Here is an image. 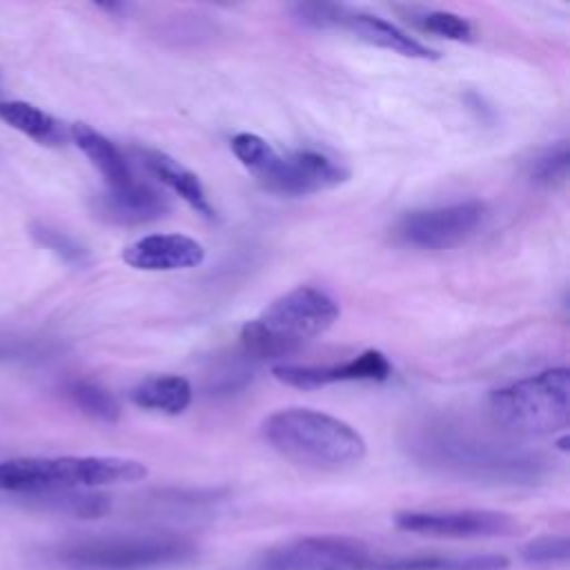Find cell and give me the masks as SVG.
Returning <instances> with one entry per match:
<instances>
[{"label":"cell","mask_w":570,"mask_h":570,"mask_svg":"<svg viewBox=\"0 0 570 570\" xmlns=\"http://www.w3.org/2000/svg\"><path fill=\"white\" fill-rule=\"evenodd\" d=\"M410 450L425 468L479 483L537 485L548 474V461L534 452L450 430L423 432Z\"/></svg>","instance_id":"obj_1"},{"label":"cell","mask_w":570,"mask_h":570,"mask_svg":"<svg viewBox=\"0 0 570 570\" xmlns=\"http://www.w3.org/2000/svg\"><path fill=\"white\" fill-rule=\"evenodd\" d=\"M263 436L283 456L316 470L356 465L367 452L363 436L350 423L309 407L269 414L263 423Z\"/></svg>","instance_id":"obj_2"},{"label":"cell","mask_w":570,"mask_h":570,"mask_svg":"<svg viewBox=\"0 0 570 570\" xmlns=\"http://www.w3.org/2000/svg\"><path fill=\"white\" fill-rule=\"evenodd\" d=\"M147 468L120 456H24L0 461V492L47 494L118 483H136Z\"/></svg>","instance_id":"obj_3"},{"label":"cell","mask_w":570,"mask_h":570,"mask_svg":"<svg viewBox=\"0 0 570 570\" xmlns=\"http://www.w3.org/2000/svg\"><path fill=\"white\" fill-rule=\"evenodd\" d=\"M338 303L323 289L301 285L278 296L240 330V345L249 356L269 358L294 352L303 341L332 327Z\"/></svg>","instance_id":"obj_4"},{"label":"cell","mask_w":570,"mask_h":570,"mask_svg":"<svg viewBox=\"0 0 570 570\" xmlns=\"http://www.w3.org/2000/svg\"><path fill=\"white\" fill-rule=\"evenodd\" d=\"M194 539L176 532H125L69 541L53 557L71 570H158L191 561Z\"/></svg>","instance_id":"obj_5"},{"label":"cell","mask_w":570,"mask_h":570,"mask_svg":"<svg viewBox=\"0 0 570 570\" xmlns=\"http://www.w3.org/2000/svg\"><path fill=\"white\" fill-rule=\"evenodd\" d=\"M232 151L245 169H249L267 189L289 196L316 194L347 180L350 171L334 158L316 149L276 151L256 134H236Z\"/></svg>","instance_id":"obj_6"},{"label":"cell","mask_w":570,"mask_h":570,"mask_svg":"<svg viewBox=\"0 0 570 570\" xmlns=\"http://www.w3.org/2000/svg\"><path fill=\"white\" fill-rule=\"evenodd\" d=\"M570 374L566 367H552L490 394L494 421L517 434H552L568 425Z\"/></svg>","instance_id":"obj_7"},{"label":"cell","mask_w":570,"mask_h":570,"mask_svg":"<svg viewBox=\"0 0 570 570\" xmlns=\"http://www.w3.org/2000/svg\"><path fill=\"white\" fill-rule=\"evenodd\" d=\"M292 13L298 22H303L307 27L343 29L374 47L394 51L405 58H419V60H436L439 58V53L434 49L419 42L416 38H412L396 24H392L379 16L345 7V4L298 2V4H292Z\"/></svg>","instance_id":"obj_8"},{"label":"cell","mask_w":570,"mask_h":570,"mask_svg":"<svg viewBox=\"0 0 570 570\" xmlns=\"http://www.w3.org/2000/svg\"><path fill=\"white\" fill-rule=\"evenodd\" d=\"M370 559L372 552L361 539L309 534L265 550L249 570H365Z\"/></svg>","instance_id":"obj_9"},{"label":"cell","mask_w":570,"mask_h":570,"mask_svg":"<svg viewBox=\"0 0 570 570\" xmlns=\"http://www.w3.org/2000/svg\"><path fill=\"white\" fill-rule=\"evenodd\" d=\"M485 205L463 200L454 205L419 209L405 214L396 225V236L412 247L448 249L463 243L483 223Z\"/></svg>","instance_id":"obj_10"},{"label":"cell","mask_w":570,"mask_h":570,"mask_svg":"<svg viewBox=\"0 0 570 570\" xmlns=\"http://www.w3.org/2000/svg\"><path fill=\"white\" fill-rule=\"evenodd\" d=\"M394 525L414 534L456 539L512 537L521 530L514 517L497 510H403L394 514Z\"/></svg>","instance_id":"obj_11"},{"label":"cell","mask_w":570,"mask_h":570,"mask_svg":"<svg viewBox=\"0 0 570 570\" xmlns=\"http://www.w3.org/2000/svg\"><path fill=\"white\" fill-rule=\"evenodd\" d=\"M272 374L292 387L316 390L341 381H385L392 374V365L379 350H367L345 363L336 365H292L281 363Z\"/></svg>","instance_id":"obj_12"},{"label":"cell","mask_w":570,"mask_h":570,"mask_svg":"<svg viewBox=\"0 0 570 570\" xmlns=\"http://www.w3.org/2000/svg\"><path fill=\"white\" fill-rule=\"evenodd\" d=\"M122 261L140 272H176L200 265L205 247L185 234H149L127 245Z\"/></svg>","instance_id":"obj_13"},{"label":"cell","mask_w":570,"mask_h":570,"mask_svg":"<svg viewBox=\"0 0 570 570\" xmlns=\"http://www.w3.org/2000/svg\"><path fill=\"white\" fill-rule=\"evenodd\" d=\"M94 212L111 225H145L165 218L171 212V203L158 189L134 180L125 187L98 194L94 198Z\"/></svg>","instance_id":"obj_14"},{"label":"cell","mask_w":570,"mask_h":570,"mask_svg":"<svg viewBox=\"0 0 570 570\" xmlns=\"http://www.w3.org/2000/svg\"><path fill=\"white\" fill-rule=\"evenodd\" d=\"M138 156L142 165L174 194H178L191 209H196L205 218H214V207L207 198V191L191 169L183 167L178 160L158 149H138Z\"/></svg>","instance_id":"obj_15"},{"label":"cell","mask_w":570,"mask_h":570,"mask_svg":"<svg viewBox=\"0 0 570 570\" xmlns=\"http://www.w3.org/2000/svg\"><path fill=\"white\" fill-rule=\"evenodd\" d=\"M69 136L76 142V147L91 160V165L102 174L109 189H118L134 183L129 163L125 160L122 151L98 129L89 127L87 122H73L69 127Z\"/></svg>","instance_id":"obj_16"},{"label":"cell","mask_w":570,"mask_h":570,"mask_svg":"<svg viewBox=\"0 0 570 570\" xmlns=\"http://www.w3.org/2000/svg\"><path fill=\"white\" fill-rule=\"evenodd\" d=\"M503 554H410L372 557L365 570H505Z\"/></svg>","instance_id":"obj_17"},{"label":"cell","mask_w":570,"mask_h":570,"mask_svg":"<svg viewBox=\"0 0 570 570\" xmlns=\"http://www.w3.org/2000/svg\"><path fill=\"white\" fill-rule=\"evenodd\" d=\"M0 120L38 145L60 147L67 140V131L58 118L24 100H0Z\"/></svg>","instance_id":"obj_18"},{"label":"cell","mask_w":570,"mask_h":570,"mask_svg":"<svg viewBox=\"0 0 570 570\" xmlns=\"http://www.w3.org/2000/svg\"><path fill=\"white\" fill-rule=\"evenodd\" d=\"M129 399L134 405L142 410H154L163 414H180L191 403V385L187 379L176 374L165 376H149L140 381L131 392Z\"/></svg>","instance_id":"obj_19"},{"label":"cell","mask_w":570,"mask_h":570,"mask_svg":"<svg viewBox=\"0 0 570 570\" xmlns=\"http://www.w3.org/2000/svg\"><path fill=\"white\" fill-rule=\"evenodd\" d=\"M38 505L62 512L69 517H80V519H96L109 512V497L100 492H89V490H58V492H47V494H36L29 497Z\"/></svg>","instance_id":"obj_20"},{"label":"cell","mask_w":570,"mask_h":570,"mask_svg":"<svg viewBox=\"0 0 570 570\" xmlns=\"http://www.w3.org/2000/svg\"><path fill=\"white\" fill-rule=\"evenodd\" d=\"M53 343L45 336L24 334L18 330H0V363L33 365L51 358Z\"/></svg>","instance_id":"obj_21"},{"label":"cell","mask_w":570,"mask_h":570,"mask_svg":"<svg viewBox=\"0 0 570 570\" xmlns=\"http://www.w3.org/2000/svg\"><path fill=\"white\" fill-rule=\"evenodd\" d=\"M67 396L71 399V403L82 410L87 416L102 421V423H114L120 416V407L116 403V399L100 387L94 381H85V379H76L67 385Z\"/></svg>","instance_id":"obj_22"},{"label":"cell","mask_w":570,"mask_h":570,"mask_svg":"<svg viewBox=\"0 0 570 570\" xmlns=\"http://www.w3.org/2000/svg\"><path fill=\"white\" fill-rule=\"evenodd\" d=\"M410 20L434 36L456 40V42H468L474 38V27L468 18L452 13V11H441V9H419L410 11Z\"/></svg>","instance_id":"obj_23"},{"label":"cell","mask_w":570,"mask_h":570,"mask_svg":"<svg viewBox=\"0 0 570 570\" xmlns=\"http://www.w3.org/2000/svg\"><path fill=\"white\" fill-rule=\"evenodd\" d=\"M568 142L559 140L546 149H541L530 163H528V178L541 187H557L563 185L568 178Z\"/></svg>","instance_id":"obj_24"},{"label":"cell","mask_w":570,"mask_h":570,"mask_svg":"<svg viewBox=\"0 0 570 570\" xmlns=\"http://www.w3.org/2000/svg\"><path fill=\"white\" fill-rule=\"evenodd\" d=\"M31 236L49 252H53L60 261H65L67 265H73V267H82L87 261H89V254L87 249L76 240L71 238L69 234L47 225V223H31Z\"/></svg>","instance_id":"obj_25"},{"label":"cell","mask_w":570,"mask_h":570,"mask_svg":"<svg viewBox=\"0 0 570 570\" xmlns=\"http://www.w3.org/2000/svg\"><path fill=\"white\" fill-rule=\"evenodd\" d=\"M570 552V541L568 537H537L528 541L521 550V559L530 566H561L568 561Z\"/></svg>","instance_id":"obj_26"},{"label":"cell","mask_w":570,"mask_h":570,"mask_svg":"<svg viewBox=\"0 0 570 570\" xmlns=\"http://www.w3.org/2000/svg\"><path fill=\"white\" fill-rule=\"evenodd\" d=\"M0 91H2V76H0ZM2 100V98H0Z\"/></svg>","instance_id":"obj_27"}]
</instances>
